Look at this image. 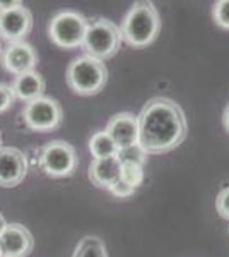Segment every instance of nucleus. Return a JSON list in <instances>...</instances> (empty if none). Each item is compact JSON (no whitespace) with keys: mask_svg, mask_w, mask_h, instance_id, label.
<instances>
[{"mask_svg":"<svg viewBox=\"0 0 229 257\" xmlns=\"http://www.w3.org/2000/svg\"><path fill=\"white\" fill-rule=\"evenodd\" d=\"M0 57H2V45H0Z\"/></svg>","mask_w":229,"mask_h":257,"instance_id":"nucleus-27","label":"nucleus"},{"mask_svg":"<svg viewBox=\"0 0 229 257\" xmlns=\"http://www.w3.org/2000/svg\"><path fill=\"white\" fill-rule=\"evenodd\" d=\"M0 257H4V254H2V248H0Z\"/></svg>","mask_w":229,"mask_h":257,"instance_id":"nucleus-28","label":"nucleus"},{"mask_svg":"<svg viewBox=\"0 0 229 257\" xmlns=\"http://www.w3.org/2000/svg\"><path fill=\"white\" fill-rule=\"evenodd\" d=\"M122 41V30L111 21L99 18L87 26L82 48L89 57L105 62L118 53Z\"/></svg>","mask_w":229,"mask_h":257,"instance_id":"nucleus-4","label":"nucleus"},{"mask_svg":"<svg viewBox=\"0 0 229 257\" xmlns=\"http://www.w3.org/2000/svg\"><path fill=\"white\" fill-rule=\"evenodd\" d=\"M161 18L152 2H135L122 23V38L134 48H144L157 38Z\"/></svg>","mask_w":229,"mask_h":257,"instance_id":"nucleus-2","label":"nucleus"},{"mask_svg":"<svg viewBox=\"0 0 229 257\" xmlns=\"http://www.w3.org/2000/svg\"><path fill=\"white\" fill-rule=\"evenodd\" d=\"M89 180L93 185L99 189L110 190L115 184L120 182V175H122V163L116 156L103 160H93L89 165Z\"/></svg>","mask_w":229,"mask_h":257,"instance_id":"nucleus-13","label":"nucleus"},{"mask_svg":"<svg viewBox=\"0 0 229 257\" xmlns=\"http://www.w3.org/2000/svg\"><path fill=\"white\" fill-rule=\"evenodd\" d=\"M26 175V155L18 148H0V187H18Z\"/></svg>","mask_w":229,"mask_h":257,"instance_id":"nucleus-8","label":"nucleus"},{"mask_svg":"<svg viewBox=\"0 0 229 257\" xmlns=\"http://www.w3.org/2000/svg\"><path fill=\"white\" fill-rule=\"evenodd\" d=\"M139 146L147 155H162L185 141L188 125L181 106L169 98H152L139 113Z\"/></svg>","mask_w":229,"mask_h":257,"instance_id":"nucleus-1","label":"nucleus"},{"mask_svg":"<svg viewBox=\"0 0 229 257\" xmlns=\"http://www.w3.org/2000/svg\"><path fill=\"white\" fill-rule=\"evenodd\" d=\"M35 247L31 231L19 223H7L0 233V248L4 257H26Z\"/></svg>","mask_w":229,"mask_h":257,"instance_id":"nucleus-11","label":"nucleus"},{"mask_svg":"<svg viewBox=\"0 0 229 257\" xmlns=\"http://www.w3.org/2000/svg\"><path fill=\"white\" fill-rule=\"evenodd\" d=\"M2 65L7 72L14 74L16 77L23 74L33 72L38 65V53L33 45L26 41L19 43H9L2 53Z\"/></svg>","mask_w":229,"mask_h":257,"instance_id":"nucleus-10","label":"nucleus"},{"mask_svg":"<svg viewBox=\"0 0 229 257\" xmlns=\"http://www.w3.org/2000/svg\"><path fill=\"white\" fill-rule=\"evenodd\" d=\"M0 148H2V134H0Z\"/></svg>","mask_w":229,"mask_h":257,"instance_id":"nucleus-26","label":"nucleus"},{"mask_svg":"<svg viewBox=\"0 0 229 257\" xmlns=\"http://www.w3.org/2000/svg\"><path fill=\"white\" fill-rule=\"evenodd\" d=\"M120 180L125 182L128 187L135 189L144 182V168L137 163H122V175Z\"/></svg>","mask_w":229,"mask_h":257,"instance_id":"nucleus-17","label":"nucleus"},{"mask_svg":"<svg viewBox=\"0 0 229 257\" xmlns=\"http://www.w3.org/2000/svg\"><path fill=\"white\" fill-rule=\"evenodd\" d=\"M110 192L113 194V196H116V197H130L132 194L135 192V189L128 187V185L125 184V182L120 180L118 184H115L113 187L110 189Z\"/></svg>","mask_w":229,"mask_h":257,"instance_id":"nucleus-22","label":"nucleus"},{"mask_svg":"<svg viewBox=\"0 0 229 257\" xmlns=\"http://www.w3.org/2000/svg\"><path fill=\"white\" fill-rule=\"evenodd\" d=\"M33 30V14L28 7L0 12V38L9 43H19Z\"/></svg>","mask_w":229,"mask_h":257,"instance_id":"nucleus-9","label":"nucleus"},{"mask_svg":"<svg viewBox=\"0 0 229 257\" xmlns=\"http://www.w3.org/2000/svg\"><path fill=\"white\" fill-rule=\"evenodd\" d=\"M106 132L115 141L118 149L139 144V118L134 113H128V111L116 113L108 122Z\"/></svg>","mask_w":229,"mask_h":257,"instance_id":"nucleus-12","label":"nucleus"},{"mask_svg":"<svg viewBox=\"0 0 229 257\" xmlns=\"http://www.w3.org/2000/svg\"><path fill=\"white\" fill-rule=\"evenodd\" d=\"M23 118L29 131L53 132L64 122V110L57 99L43 96L26 103L23 110Z\"/></svg>","mask_w":229,"mask_h":257,"instance_id":"nucleus-7","label":"nucleus"},{"mask_svg":"<svg viewBox=\"0 0 229 257\" xmlns=\"http://www.w3.org/2000/svg\"><path fill=\"white\" fill-rule=\"evenodd\" d=\"M87 19L76 11L58 12L48 26L50 40L60 48L74 50L82 47L87 33Z\"/></svg>","mask_w":229,"mask_h":257,"instance_id":"nucleus-5","label":"nucleus"},{"mask_svg":"<svg viewBox=\"0 0 229 257\" xmlns=\"http://www.w3.org/2000/svg\"><path fill=\"white\" fill-rule=\"evenodd\" d=\"M24 6L23 2H19V0H11V2H2L0 0V12H6V11H12V9H18V7Z\"/></svg>","mask_w":229,"mask_h":257,"instance_id":"nucleus-23","label":"nucleus"},{"mask_svg":"<svg viewBox=\"0 0 229 257\" xmlns=\"http://www.w3.org/2000/svg\"><path fill=\"white\" fill-rule=\"evenodd\" d=\"M215 209H217L219 216L229 221V187L222 189L215 199Z\"/></svg>","mask_w":229,"mask_h":257,"instance_id":"nucleus-21","label":"nucleus"},{"mask_svg":"<svg viewBox=\"0 0 229 257\" xmlns=\"http://www.w3.org/2000/svg\"><path fill=\"white\" fill-rule=\"evenodd\" d=\"M79 158L76 148L65 141H52L41 149L40 167L48 177H72L77 170Z\"/></svg>","mask_w":229,"mask_h":257,"instance_id":"nucleus-6","label":"nucleus"},{"mask_svg":"<svg viewBox=\"0 0 229 257\" xmlns=\"http://www.w3.org/2000/svg\"><path fill=\"white\" fill-rule=\"evenodd\" d=\"M89 151L94 160H103L118 155V146L106 131H99L89 139Z\"/></svg>","mask_w":229,"mask_h":257,"instance_id":"nucleus-15","label":"nucleus"},{"mask_svg":"<svg viewBox=\"0 0 229 257\" xmlns=\"http://www.w3.org/2000/svg\"><path fill=\"white\" fill-rule=\"evenodd\" d=\"M6 226H7L6 219H4V216H2V214H0V233H2V231H4V228H6Z\"/></svg>","mask_w":229,"mask_h":257,"instance_id":"nucleus-25","label":"nucleus"},{"mask_svg":"<svg viewBox=\"0 0 229 257\" xmlns=\"http://www.w3.org/2000/svg\"><path fill=\"white\" fill-rule=\"evenodd\" d=\"M67 84L79 96H93L105 89L108 70L105 62L82 55L74 59L67 69Z\"/></svg>","mask_w":229,"mask_h":257,"instance_id":"nucleus-3","label":"nucleus"},{"mask_svg":"<svg viewBox=\"0 0 229 257\" xmlns=\"http://www.w3.org/2000/svg\"><path fill=\"white\" fill-rule=\"evenodd\" d=\"M212 18H214V23L219 28L229 31V0H220V2L214 4V7H212Z\"/></svg>","mask_w":229,"mask_h":257,"instance_id":"nucleus-19","label":"nucleus"},{"mask_svg":"<svg viewBox=\"0 0 229 257\" xmlns=\"http://www.w3.org/2000/svg\"><path fill=\"white\" fill-rule=\"evenodd\" d=\"M45 88H47V82H45V77L41 76L40 72L33 70V72L23 74V76H18L12 82V89H14L16 98L23 99V101H35L38 98H43L45 94Z\"/></svg>","mask_w":229,"mask_h":257,"instance_id":"nucleus-14","label":"nucleus"},{"mask_svg":"<svg viewBox=\"0 0 229 257\" xmlns=\"http://www.w3.org/2000/svg\"><path fill=\"white\" fill-rule=\"evenodd\" d=\"M222 123H224V128L229 132V105L226 106V110H224V113H222Z\"/></svg>","mask_w":229,"mask_h":257,"instance_id":"nucleus-24","label":"nucleus"},{"mask_svg":"<svg viewBox=\"0 0 229 257\" xmlns=\"http://www.w3.org/2000/svg\"><path fill=\"white\" fill-rule=\"evenodd\" d=\"M116 158L120 160V163H137V165H140V167H144L145 160H147V153H145L139 144H134V146H130V148L118 149Z\"/></svg>","mask_w":229,"mask_h":257,"instance_id":"nucleus-18","label":"nucleus"},{"mask_svg":"<svg viewBox=\"0 0 229 257\" xmlns=\"http://www.w3.org/2000/svg\"><path fill=\"white\" fill-rule=\"evenodd\" d=\"M72 257H108V252L101 238L84 237L77 243Z\"/></svg>","mask_w":229,"mask_h":257,"instance_id":"nucleus-16","label":"nucleus"},{"mask_svg":"<svg viewBox=\"0 0 229 257\" xmlns=\"http://www.w3.org/2000/svg\"><path fill=\"white\" fill-rule=\"evenodd\" d=\"M14 101H16V94H14L12 86L0 82V113L9 110L11 106L14 105Z\"/></svg>","mask_w":229,"mask_h":257,"instance_id":"nucleus-20","label":"nucleus"}]
</instances>
